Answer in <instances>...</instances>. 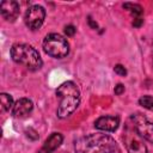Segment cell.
Instances as JSON below:
<instances>
[{
	"instance_id": "ac0fdd59",
	"label": "cell",
	"mask_w": 153,
	"mask_h": 153,
	"mask_svg": "<svg viewBox=\"0 0 153 153\" xmlns=\"http://www.w3.org/2000/svg\"><path fill=\"white\" fill-rule=\"evenodd\" d=\"M115 94H117V96H120V94H122L123 92H124V86L122 85V84H117L116 86H115Z\"/></svg>"
},
{
	"instance_id": "ffe728a7",
	"label": "cell",
	"mask_w": 153,
	"mask_h": 153,
	"mask_svg": "<svg viewBox=\"0 0 153 153\" xmlns=\"http://www.w3.org/2000/svg\"><path fill=\"white\" fill-rule=\"evenodd\" d=\"M88 23H90V25H91L93 29H97V26H98V25H97V23H93L91 18H88Z\"/></svg>"
},
{
	"instance_id": "52a82bcc",
	"label": "cell",
	"mask_w": 153,
	"mask_h": 153,
	"mask_svg": "<svg viewBox=\"0 0 153 153\" xmlns=\"http://www.w3.org/2000/svg\"><path fill=\"white\" fill-rule=\"evenodd\" d=\"M124 142H126V147H127L128 153H147V147L142 142L141 137L136 134V131H135V134L128 133L126 135Z\"/></svg>"
},
{
	"instance_id": "9c48e42d",
	"label": "cell",
	"mask_w": 153,
	"mask_h": 153,
	"mask_svg": "<svg viewBox=\"0 0 153 153\" xmlns=\"http://www.w3.org/2000/svg\"><path fill=\"white\" fill-rule=\"evenodd\" d=\"M120 126L118 116H102L94 121V128L103 131H115Z\"/></svg>"
},
{
	"instance_id": "3957f363",
	"label": "cell",
	"mask_w": 153,
	"mask_h": 153,
	"mask_svg": "<svg viewBox=\"0 0 153 153\" xmlns=\"http://www.w3.org/2000/svg\"><path fill=\"white\" fill-rule=\"evenodd\" d=\"M11 57L16 63L23 65L29 71L41 69L43 61L38 51L30 44L26 43H16L11 48Z\"/></svg>"
},
{
	"instance_id": "7a4b0ae2",
	"label": "cell",
	"mask_w": 153,
	"mask_h": 153,
	"mask_svg": "<svg viewBox=\"0 0 153 153\" xmlns=\"http://www.w3.org/2000/svg\"><path fill=\"white\" fill-rule=\"evenodd\" d=\"M56 96L60 98L57 116L66 118L72 115L80 103V91L75 82L65 81L56 88Z\"/></svg>"
},
{
	"instance_id": "5bb4252c",
	"label": "cell",
	"mask_w": 153,
	"mask_h": 153,
	"mask_svg": "<svg viewBox=\"0 0 153 153\" xmlns=\"http://www.w3.org/2000/svg\"><path fill=\"white\" fill-rule=\"evenodd\" d=\"M139 104H140L141 106H143L145 109L153 111V97H152V96H148V94L142 96V97L139 99Z\"/></svg>"
},
{
	"instance_id": "9a60e30c",
	"label": "cell",
	"mask_w": 153,
	"mask_h": 153,
	"mask_svg": "<svg viewBox=\"0 0 153 153\" xmlns=\"http://www.w3.org/2000/svg\"><path fill=\"white\" fill-rule=\"evenodd\" d=\"M114 71H115L116 74H118V75H121V76H126V75H127V69H126L124 66H122V65H116V66L114 67Z\"/></svg>"
},
{
	"instance_id": "4fadbf2b",
	"label": "cell",
	"mask_w": 153,
	"mask_h": 153,
	"mask_svg": "<svg viewBox=\"0 0 153 153\" xmlns=\"http://www.w3.org/2000/svg\"><path fill=\"white\" fill-rule=\"evenodd\" d=\"M123 8L128 10V11L134 16V18L141 17V14L143 13V8H142L140 5L133 4V2H126V4H123Z\"/></svg>"
},
{
	"instance_id": "2e32d148",
	"label": "cell",
	"mask_w": 153,
	"mask_h": 153,
	"mask_svg": "<svg viewBox=\"0 0 153 153\" xmlns=\"http://www.w3.org/2000/svg\"><path fill=\"white\" fill-rule=\"evenodd\" d=\"M25 134H26V136H27L29 139H31V140H37V139H38V133H37L35 129H32V128L26 129V130H25Z\"/></svg>"
},
{
	"instance_id": "30bf717a",
	"label": "cell",
	"mask_w": 153,
	"mask_h": 153,
	"mask_svg": "<svg viewBox=\"0 0 153 153\" xmlns=\"http://www.w3.org/2000/svg\"><path fill=\"white\" fill-rule=\"evenodd\" d=\"M32 109H33V104L29 98H20L14 103L12 114L14 117L23 118V117L29 116L31 114Z\"/></svg>"
},
{
	"instance_id": "8992f818",
	"label": "cell",
	"mask_w": 153,
	"mask_h": 153,
	"mask_svg": "<svg viewBox=\"0 0 153 153\" xmlns=\"http://www.w3.org/2000/svg\"><path fill=\"white\" fill-rule=\"evenodd\" d=\"M45 18V10L39 5L30 6L24 16L25 25L31 30H37L42 26Z\"/></svg>"
},
{
	"instance_id": "e0dca14e",
	"label": "cell",
	"mask_w": 153,
	"mask_h": 153,
	"mask_svg": "<svg viewBox=\"0 0 153 153\" xmlns=\"http://www.w3.org/2000/svg\"><path fill=\"white\" fill-rule=\"evenodd\" d=\"M63 31H65V35H66L67 37H72V36H74V33H75V27H74L73 25H67Z\"/></svg>"
},
{
	"instance_id": "8fae6325",
	"label": "cell",
	"mask_w": 153,
	"mask_h": 153,
	"mask_svg": "<svg viewBox=\"0 0 153 153\" xmlns=\"http://www.w3.org/2000/svg\"><path fill=\"white\" fill-rule=\"evenodd\" d=\"M63 141V136L60 133H53L44 142L42 148L38 151V153H53L56 148L60 147V145Z\"/></svg>"
},
{
	"instance_id": "7c38bea8",
	"label": "cell",
	"mask_w": 153,
	"mask_h": 153,
	"mask_svg": "<svg viewBox=\"0 0 153 153\" xmlns=\"http://www.w3.org/2000/svg\"><path fill=\"white\" fill-rule=\"evenodd\" d=\"M0 103H1L2 111H10L11 109H13V105H14L13 98L8 93H1L0 94Z\"/></svg>"
},
{
	"instance_id": "277c9868",
	"label": "cell",
	"mask_w": 153,
	"mask_h": 153,
	"mask_svg": "<svg viewBox=\"0 0 153 153\" xmlns=\"http://www.w3.org/2000/svg\"><path fill=\"white\" fill-rule=\"evenodd\" d=\"M43 49L49 56L62 59L69 53V43L63 36L59 33H49L43 41Z\"/></svg>"
},
{
	"instance_id": "d6986e66",
	"label": "cell",
	"mask_w": 153,
	"mask_h": 153,
	"mask_svg": "<svg viewBox=\"0 0 153 153\" xmlns=\"http://www.w3.org/2000/svg\"><path fill=\"white\" fill-rule=\"evenodd\" d=\"M142 24H143V19H142L141 17L134 18V20H133V25H134L135 27H140V26H141Z\"/></svg>"
},
{
	"instance_id": "6da1fadb",
	"label": "cell",
	"mask_w": 153,
	"mask_h": 153,
	"mask_svg": "<svg viewBox=\"0 0 153 153\" xmlns=\"http://www.w3.org/2000/svg\"><path fill=\"white\" fill-rule=\"evenodd\" d=\"M75 153H118L120 148L114 137L96 133L78 139L74 143Z\"/></svg>"
},
{
	"instance_id": "ba28073f",
	"label": "cell",
	"mask_w": 153,
	"mask_h": 153,
	"mask_svg": "<svg viewBox=\"0 0 153 153\" xmlns=\"http://www.w3.org/2000/svg\"><path fill=\"white\" fill-rule=\"evenodd\" d=\"M19 5L17 1L6 0L2 1L0 5V13L7 22H14L19 16Z\"/></svg>"
},
{
	"instance_id": "5b68a950",
	"label": "cell",
	"mask_w": 153,
	"mask_h": 153,
	"mask_svg": "<svg viewBox=\"0 0 153 153\" xmlns=\"http://www.w3.org/2000/svg\"><path fill=\"white\" fill-rule=\"evenodd\" d=\"M130 120L133 122V129L136 131V134L141 139H145L153 143V122L148 121L140 114L133 115Z\"/></svg>"
}]
</instances>
